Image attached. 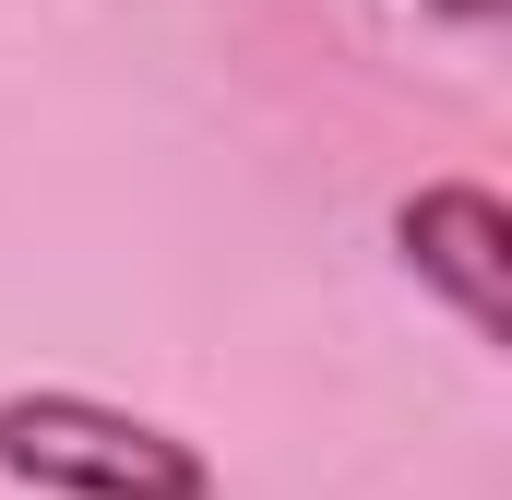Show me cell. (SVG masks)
<instances>
[{
    "label": "cell",
    "mask_w": 512,
    "mask_h": 500,
    "mask_svg": "<svg viewBox=\"0 0 512 500\" xmlns=\"http://www.w3.org/2000/svg\"><path fill=\"white\" fill-rule=\"evenodd\" d=\"M453 12H501V0H453Z\"/></svg>",
    "instance_id": "3957f363"
},
{
    "label": "cell",
    "mask_w": 512,
    "mask_h": 500,
    "mask_svg": "<svg viewBox=\"0 0 512 500\" xmlns=\"http://www.w3.org/2000/svg\"><path fill=\"white\" fill-rule=\"evenodd\" d=\"M393 239H405V274H429L489 346L512 334V215H501V191L441 179V191H417V203L393 215Z\"/></svg>",
    "instance_id": "7a4b0ae2"
},
{
    "label": "cell",
    "mask_w": 512,
    "mask_h": 500,
    "mask_svg": "<svg viewBox=\"0 0 512 500\" xmlns=\"http://www.w3.org/2000/svg\"><path fill=\"white\" fill-rule=\"evenodd\" d=\"M0 477L60 500H203V453L96 393H0Z\"/></svg>",
    "instance_id": "6da1fadb"
}]
</instances>
